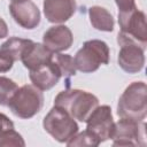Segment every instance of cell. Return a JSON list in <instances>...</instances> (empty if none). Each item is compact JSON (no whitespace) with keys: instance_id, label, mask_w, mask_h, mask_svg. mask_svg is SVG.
<instances>
[{"instance_id":"obj_1","label":"cell","mask_w":147,"mask_h":147,"mask_svg":"<svg viewBox=\"0 0 147 147\" xmlns=\"http://www.w3.org/2000/svg\"><path fill=\"white\" fill-rule=\"evenodd\" d=\"M54 106L64 109L72 118L85 122L91 113L99 106V99L84 90L67 88L55 96Z\"/></svg>"},{"instance_id":"obj_2","label":"cell","mask_w":147,"mask_h":147,"mask_svg":"<svg viewBox=\"0 0 147 147\" xmlns=\"http://www.w3.org/2000/svg\"><path fill=\"white\" fill-rule=\"evenodd\" d=\"M121 118L144 121L147 115V86L145 82L131 83L122 93L117 103Z\"/></svg>"},{"instance_id":"obj_3","label":"cell","mask_w":147,"mask_h":147,"mask_svg":"<svg viewBox=\"0 0 147 147\" xmlns=\"http://www.w3.org/2000/svg\"><path fill=\"white\" fill-rule=\"evenodd\" d=\"M110 60V51L103 40L92 39L83 44L74 56L75 67L84 74L96 71L101 64H108Z\"/></svg>"},{"instance_id":"obj_4","label":"cell","mask_w":147,"mask_h":147,"mask_svg":"<svg viewBox=\"0 0 147 147\" xmlns=\"http://www.w3.org/2000/svg\"><path fill=\"white\" fill-rule=\"evenodd\" d=\"M42 106V92L34 85L30 84H25L18 87L7 105L10 111L22 119L32 118L41 110Z\"/></svg>"},{"instance_id":"obj_5","label":"cell","mask_w":147,"mask_h":147,"mask_svg":"<svg viewBox=\"0 0 147 147\" xmlns=\"http://www.w3.org/2000/svg\"><path fill=\"white\" fill-rule=\"evenodd\" d=\"M42 126L56 141L65 144L79 130L75 118H72L64 109L54 106L44 117Z\"/></svg>"},{"instance_id":"obj_6","label":"cell","mask_w":147,"mask_h":147,"mask_svg":"<svg viewBox=\"0 0 147 147\" xmlns=\"http://www.w3.org/2000/svg\"><path fill=\"white\" fill-rule=\"evenodd\" d=\"M117 42L121 46L118 52V65L127 74H137L145 65V46L132 38L118 32Z\"/></svg>"},{"instance_id":"obj_7","label":"cell","mask_w":147,"mask_h":147,"mask_svg":"<svg viewBox=\"0 0 147 147\" xmlns=\"http://www.w3.org/2000/svg\"><path fill=\"white\" fill-rule=\"evenodd\" d=\"M113 146H146V124L144 121L121 118L115 123Z\"/></svg>"},{"instance_id":"obj_8","label":"cell","mask_w":147,"mask_h":147,"mask_svg":"<svg viewBox=\"0 0 147 147\" xmlns=\"http://www.w3.org/2000/svg\"><path fill=\"white\" fill-rule=\"evenodd\" d=\"M85 123L86 130L91 132L100 144L111 139L115 129V122L113 118L111 108L109 106H98L87 117Z\"/></svg>"},{"instance_id":"obj_9","label":"cell","mask_w":147,"mask_h":147,"mask_svg":"<svg viewBox=\"0 0 147 147\" xmlns=\"http://www.w3.org/2000/svg\"><path fill=\"white\" fill-rule=\"evenodd\" d=\"M118 24L121 33L132 38L142 46L147 45V25L146 15L138 7L126 13H118Z\"/></svg>"},{"instance_id":"obj_10","label":"cell","mask_w":147,"mask_h":147,"mask_svg":"<svg viewBox=\"0 0 147 147\" xmlns=\"http://www.w3.org/2000/svg\"><path fill=\"white\" fill-rule=\"evenodd\" d=\"M9 13L14 21L23 29L33 30L40 23V10L32 0H11Z\"/></svg>"},{"instance_id":"obj_11","label":"cell","mask_w":147,"mask_h":147,"mask_svg":"<svg viewBox=\"0 0 147 147\" xmlns=\"http://www.w3.org/2000/svg\"><path fill=\"white\" fill-rule=\"evenodd\" d=\"M74 42L71 30L63 24L51 26L42 36V45L52 53H61L68 51Z\"/></svg>"},{"instance_id":"obj_12","label":"cell","mask_w":147,"mask_h":147,"mask_svg":"<svg viewBox=\"0 0 147 147\" xmlns=\"http://www.w3.org/2000/svg\"><path fill=\"white\" fill-rule=\"evenodd\" d=\"M42 9L48 22L62 24L74 16L77 3L76 0H44Z\"/></svg>"},{"instance_id":"obj_13","label":"cell","mask_w":147,"mask_h":147,"mask_svg":"<svg viewBox=\"0 0 147 147\" xmlns=\"http://www.w3.org/2000/svg\"><path fill=\"white\" fill-rule=\"evenodd\" d=\"M29 77H30L32 85H34L40 91H47L54 87L59 83L61 78V74L59 69L56 68V65L51 60V62L37 69L30 70Z\"/></svg>"},{"instance_id":"obj_14","label":"cell","mask_w":147,"mask_h":147,"mask_svg":"<svg viewBox=\"0 0 147 147\" xmlns=\"http://www.w3.org/2000/svg\"><path fill=\"white\" fill-rule=\"evenodd\" d=\"M53 53L49 52L42 44L31 41L23 52L21 60L23 65L30 70H34L48 62H51Z\"/></svg>"},{"instance_id":"obj_15","label":"cell","mask_w":147,"mask_h":147,"mask_svg":"<svg viewBox=\"0 0 147 147\" xmlns=\"http://www.w3.org/2000/svg\"><path fill=\"white\" fill-rule=\"evenodd\" d=\"M31 39H24L18 37H10L0 45V56L11 63L21 60V56L25 48L31 42Z\"/></svg>"},{"instance_id":"obj_16","label":"cell","mask_w":147,"mask_h":147,"mask_svg":"<svg viewBox=\"0 0 147 147\" xmlns=\"http://www.w3.org/2000/svg\"><path fill=\"white\" fill-rule=\"evenodd\" d=\"M88 17L92 26L99 31L111 32L114 30L115 21L113 15L101 6H92L88 9Z\"/></svg>"},{"instance_id":"obj_17","label":"cell","mask_w":147,"mask_h":147,"mask_svg":"<svg viewBox=\"0 0 147 147\" xmlns=\"http://www.w3.org/2000/svg\"><path fill=\"white\" fill-rule=\"evenodd\" d=\"M53 63L56 65L59 69L61 77H72L76 75V67L74 62V57L69 54H63V53H53L52 56Z\"/></svg>"},{"instance_id":"obj_18","label":"cell","mask_w":147,"mask_h":147,"mask_svg":"<svg viewBox=\"0 0 147 147\" xmlns=\"http://www.w3.org/2000/svg\"><path fill=\"white\" fill-rule=\"evenodd\" d=\"M17 88L18 85L13 79L0 76V106H7Z\"/></svg>"},{"instance_id":"obj_19","label":"cell","mask_w":147,"mask_h":147,"mask_svg":"<svg viewBox=\"0 0 147 147\" xmlns=\"http://www.w3.org/2000/svg\"><path fill=\"white\" fill-rule=\"evenodd\" d=\"M65 145L68 146H99L100 142L98 139L87 130L83 132H77L71 139H69Z\"/></svg>"},{"instance_id":"obj_20","label":"cell","mask_w":147,"mask_h":147,"mask_svg":"<svg viewBox=\"0 0 147 147\" xmlns=\"http://www.w3.org/2000/svg\"><path fill=\"white\" fill-rule=\"evenodd\" d=\"M15 146V147H24L25 141L23 137L15 131V129H10L0 134V147Z\"/></svg>"},{"instance_id":"obj_21","label":"cell","mask_w":147,"mask_h":147,"mask_svg":"<svg viewBox=\"0 0 147 147\" xmlns=\"http://www.w3.org/2000/svg\"><path fill=\"white\" fill-rule=\"evenodd\" d=\"M118 8V13H126L137 8L136 0H115Z\"/></svg>"},{"instance_id":"obj_22","label":"cell","mask_w":147,"mask_h":147,"mask_svg":"<svg viewBox=\"0 0 147 147\" xmlns=\"http://www.w3.org/2000/svg\"><path fill=\"white\" fill-rule=\"evenodd\" d=\"M10 129H15L13 121L7 115L0 113V134H2L5 131L10 130Z\"/></svg>"},{"instance_id":"obj_23","label":"cell","mask_w":147,"mask_h":147,"mask_svg":"<svg viewBox=\"0 0 147 147\" xmlns=\"http://www.w3.org/2000/svg\"><path fill=\"white\" fill-rule=\"evenodd\" d=\"M8 36V25L2 17H0V39Z\"/></svg>"}]
</instances>
